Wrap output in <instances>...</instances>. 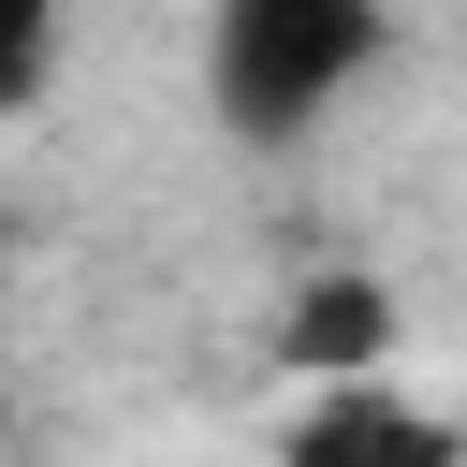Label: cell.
Returning a JSON list of instances; mask_svg holds the SVG:
<instances>
[{
	"label": "cell",
	"mask_w": 467,
	"mask_h": 467,
	"mask_svg": "<svg viewBox=\"0 0 467 467\" xmlns=\"http://www.w3.org/2000/svg\"><path fill=\"white\" fill-rule=\"evenodd\" d=\"M58 44H73V0H0V117L58 88Z\"/></svg>",
	"instance_id": "cell-4"
},
{
	"label": "cell",
	"mask_w": 467,
	"mask_h": 467,
	"mask_svg": "<svg viewBox=\"0 0 467 467\" xmlns=\"http://www.w3.org/2000/svg\"><path fill=\"white\" fill-rule=\"evenodd\" d=\"M277 467H467V423L394 394V365L379 379H306V409L277 423Z\"/></svg>",
	"instance_id": "cell-2"
},
{
	"label": "cell",
	"mask_w": 467,
	"mask_h": 467,
	"mask_svg": "<svg viewBox=\"0 0 467 467\" xmlns=\"http://www.w3.org/2000/svg\"><path fill=\"white\" fill-rule=\"evenodd\" d=\"M394 58V0H204V117L234 146H306Z\"/></svg>",
	"instance_id": "cell-1"
},
{
	"label": "cell",
	"mask_w": 467,
	"mask_h": 467,
	"mask_svg": "<svg viewBox=\"0 0 467 467\" xmlns=\"http://www.w3.org/2000/svg\"><path fill=\"white\" fill-rule=\"evenodd\" d=\"M394 350H409V306H394L379 263H321V277L277 306V365H292V379H379Z\"/></svg>",
	"instance_id": "cell-3"
}]
</instances>
